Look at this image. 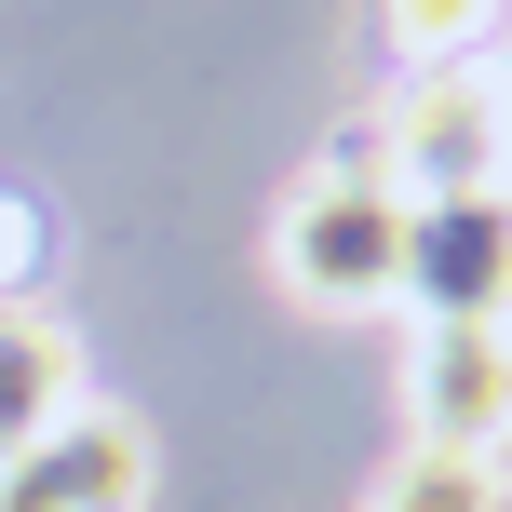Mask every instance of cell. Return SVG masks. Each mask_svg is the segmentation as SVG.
Wrapping results in <instances>:
<instances>
[{"mask_svg":"<svg viewBox=\"0 0 512 512\" xmlns=\"http://www.w3.org/2000/svg\"><path fill=\"white\" fill-rule=\"evenodd\" d=\"M27 270H41V216L0 203V297H27Z\"/></svg>","mask_w":512,"mask_h":512,"instance_id":"cell-9","label":"cell"},{"mask_svg":"<svg viewBox=\"0 0 512 512\" xmlns=\"http://www.w3.org/2000/svg\"><path fill=\"white\" fill-rule=\"evenodd\" d=\"M499 203H512V176H499Z\"/></svg>","mask_w":512,"mask_h":512,"instance_id":"cell-11","label":"cell"},{"mask_svg":"<svg viewBox=\"0 0 512 512\" xmlns=\"http://www.w3.org/2000/svg\"><path fill=\"white\" fill-rule=\"evenodd\" d=\"M405 297H418V324H512V203L499 189L405 203Z\"/></svg>","mask_w":512,"mask_h":512,"instance_id":"cell-4","label":"cell"},{"mask_svg":"<svg viewBox=\"0 0 512 512\" xmlns=\"http://www.w3.org/2000/svg\"><path fill=\"white\" fill-rule=\"evenodd\" d=\"M378 27L405 68H472V54H499L512 0H378Z\"/></svg>","mask_w":512,"mask_h":512,"instance_id":"cell-7","label":"cell"},{"mask_svg":"<svg viewBox=\"0 0 512 512\" xmlns=\"http://www.w3.org/2000/svg\"><path fill=\"white\" fill-rule=\"evenodd\" d=\"M486 68H499V95H512V27H499V54H486Z\"/></svg>","mask_w":512,"mask_h":512,"instance_id":"cell-10","label":"cell"},{"mask_svg":"<svg viewBox=\"0 0 512 512\" xmlns=\"http://www.w3.org/2000/svg\"><path fill=\"white\" fill-rule=\"evenodd\" d=\"M499 512H512V499H499Z\"/></svg>","mask_w":512,"mask_h":512,"instance_id":"cell-12","label":"cell"},{"mask_svg":"<svg viewBox=\"0 0 512 512\" xmlns=\"http://www.w3.org/2000/svg\"><path fill=\"white\" fill-rule=\"evenodd\" d=\"M378 162H391L405 203L499 189V176H512V95H499V68H486V54H472V68H418L405 108L378 122Z\"/></svg>","mask_w":512,"mask_h":512,"instance_id":"cell-2","label":"cell"},{"mask_svg":"<svg viewBox=\"0 0 512 512\" xmlns=\"http://www.w3.org/2000/svg\"><path fill=\"white\" fill-rule=\"evenodd\" d=\"M54 418H81V337L41 297H0V459H27Z\"/></svg>","mask_w":512,"mask_h":512,"instance_id":"cell-6","label":"cell"},{"mask_svg":"<svg viewBox=\"0 0 512 512\" xmlns=\"http://www.w3.org/2000/svg\"><path fill=\"white\" fill-rule=\"evenodd\" d=\"M405 432L445 459L512 445V324H418L405 337Z\"/></svg>","mask_w":512,"mask_h":512,"instance_id":"cell-3","label":"cell"},{"mask_svg":"<svg viewBox=\"0 0 512 512\" xmlns=\"http://www.w3.org/2000/svg\"><path fill=\"white\" fill-rule=\"evenodd\" d=\"M270 270H283V297H297V310H337V324H364V310L405 297V189H391L378 135H364V149H337L324 176L283 189Z\"/></svg>","mask_w":512,"mask_h":512,"instance_id":"cell-1","label":"cell"},{"mask_svg":"<svg viewBox=\"0 0 512 512\" xmlns=\"http://www.w3.org/2000/svg\"><path fill=\"white\" fill-rule=\"evenodd\" d=\"M499 459H445V445H405V459L364 486V512H499Z\"/></svg>","mask_w":512,"mask_h":512,"instance_id":"cell-8","label":"cell"},{"mask_svg":"<svg viewBox=\"0 0 512 512\" xmlns=\"http://www.w3.org/2000/svg\"><path fill=\"white\" fill-rule=\"evenodd\" d=\"M135 499H149V418L122 405H81L27 459H0V512H135Z\"/></svg>","mask_w":512,"mask_h":512,"instance_id":"cell-5","label":"cell"}]
</instances>
